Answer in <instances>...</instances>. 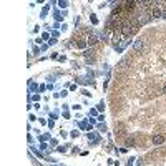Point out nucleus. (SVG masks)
Masks as SVG:
<instances>
[{"label":"nucleus","mask_w":166,"mask_h":166,"mask_svg":"<svg viewBox=\"0 0 166 166\" xmlns=\"http://www.w3.org/2000/svg\"><path fill=\"white\" fill-rule=\"evenodd\" d=\"M103 108H105V105H103V101H101V103H100V105H98V110H100V111H101V110H103Z\"/></svg>","instance_id":"obj_11"},{"label":"nucleus","mask_w":166,"mask_h":166,"mask_svg":"<svg viewBox=\"0 0 166 166\" xmlns=\"http://www.w3.org/2000/svg\"><path fill=\"white\" fill-rule=\"evenodd\" d=\"M161 17H163V18H166V12H161Z\"/></svg>","instance_id":"obj_12"},{"label":"nucleus","mask_w":166,"mask_h":166,"mask_svg":"<svg viewBox=\"0 0 166 166\" xmlns=\"http://www.w3.org/2000/svg\"><path fill=\"white\" fill-rule=\"evenodd\" d=\"M153 143L155 145H163L164 143V136L163 134H155V136H153Z\"/></svg>","instance_id":"obj_4"},{"label":"nucleus","mask_w":166,"mask_h":166,"mask_svg":"<svg viewBox=\"0 0 166 166\" xmlns=\"http://www.w3.org/2000/svg\"><path fill=\"white\" fill-rule=\"evenodd\" d=\"M159 17H161V12L158 8H153L151 10V18H159Z\"/></svg>","instance_id":"obj_7"},{"label":"nucleus","mask_w":166,"mask_h":166,"mask_svg":"<svg viewBox=\"0 0 166 166\" xmlns=\"http://www.w3.org/2000/svg\"><path fill=\"white\" fill-rule=\"evenodd\" d=\"M66 5H68V3H66L65 0H60V7H66Z\"/></svg>","instance_id":"obj_10"},{"label":"nucleus","mask_w":166,"mask_h":166,"mask_svg":"<svg viewBox=\"0 0 166 166\" xmlns=\"http://www.w3.org/2000/svg\"><path fill=\"white\" fill-rule=\"evenodd\" d=\"M96 42H98L96 35H90V37H88V40H87V43H88V45H95Z\"/></svg>","instance_id":"obj_6"},{"label":"nucleus","mask_w":166,"mask_h":166,"mask_svg":"<svg viewBox=\"0 0 166 166\" xmlns=\"http://www.w3.org/2000/svg\"><path fill=\"white\" fill-rule=\"evenodd\" d=\"M163 95H166V85L163 87Z\"/></svg>","instance_id":"obj_13"},{"label":"nucleus","mask_w":166,"mask_h":166,"mask_svg":"<svg viewBox=\"0 0 166 166\" xmlns=\"http://www.w3.org/2000/svg\"><path fill=\"white\" fill-rule=\"evenodd\" d=\"M125 5H126V10H131L136 5V0H125Z\"/></svg>","instance_id":"obj_5"},{"label":"nucleus","mask_w":166,"mask_h":166,"mask_svg":"<svg viewBox=\"0 0 166 166\" xmlns=\"http://www.w3.org/2000/svg\"><path fill=\"white\" fill-rule=\"evenodd\" d=\"M138 5H143V7H148L150 5V0H136Z\"/></svg>","instance_id":"obj_8"},{"label":"nucleus","mask_w":166,"mask_h":166,"mask_svg":"<svg viewBox=\"0 0 166 166\" xmlns=\"http://www.w3.org/2000/svg\"><path fill=\"white\" fill-rule=\"evenodd\" d=\"M133 145H134V140H133V138H128V140H126V146H130V148H131Z\"/></svg>","instance_id":"obj_9"},{"label":"nucleus","mask_w":166,"mask_h":166,"mask_svg":"<svg viewBox=\"0 0 166 166\" xmlns=\"http://www.w3.org/2000/svg\"><path fill=\"white\" fill-rule=\"evenodd\" d=\"M133 47H134V50H136V52H143L145 50V42L143 40H136Z\"/></svg>","instance_id":"obj_3"},{"label":"nucleus","mask_w":166,"mask_h":166,"mask_svg":"<svg viewBox=\"0 0 166 166\" xmlns=\"http://www.w3.org/2000/svg\"><path fill=\"white\" fill-rule=\"evenodd\" d=\"M138 22L134 20V22H131V23H125V25L121 27V33L125 35V37H131V35H134L138 32Z\"/></svg>","instance_id":"obj_1"},{"label":"nucleus","mask_w":166,"mask_h":166,"mask_svg":"<svg viewBox=\"0 0 166 166\" xmlns=\"http://www.w3.org/2000/svg\"><path fill=\"white\" fill-rule=\"evenodd\" d=\"M151 20V15H148V14H140V17H138V25H145V23H148Z\"/></svg>","instance_id":"obj_2"}]
</instances>
